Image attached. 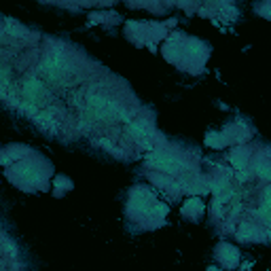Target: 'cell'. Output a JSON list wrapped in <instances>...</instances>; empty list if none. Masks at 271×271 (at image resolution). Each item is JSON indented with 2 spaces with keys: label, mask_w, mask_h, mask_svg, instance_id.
<instances>
[{
  "label": "cell",
  "mask_w": 271,
  "mask_h": 271,
  "mask_svg": "<svg viewBox=\"0 0 271 271\" xmlns=\"http://www.w3.org/2000/svg\"><path fill=\"white\" fill-rule=\"evenodd\" d=\"M148 163L153 165V168L161 170V172H170V174H174V172L182 170V161L176 159V157H172L168 153H155L148 157Z\"/></svg>",
  "instance_id": "3957f363"
},
{
  "label": "cell",
  "mask_w": 271,
  "mask_h": 271,
  "mask_svg": "<svg viewBox=\"0 0 271 271\" xmlns=\"http://www.w3.org/2000/svg\"><path fill=\"white\" fill-rule=\"evenodd\" d=\"M134 206L140 214H148V212H153V208H155V199L150 197L148 193L138 191V193H134Z\"/></svg>",
  "instance_id": "5b68a950"
},
{
  "label": "cell",
  "mask_w": 271,
  "mask_h": 271,
  "mask_svg": "<svg viewBox=\"0 0 271 271\" xmlns=\"http://www.w3.org/2000/svg\"><path fill=\"white\" fill-rule=\"evenodd\" d=\"M112 112H119V108L112 104L110 100H106V97H102V95H91L89 97V102H87V115H91L93 119H106L110 117Z\"/></svg>",
  "instance_id": "7a4b0ae2"
},
{
  "label": "cell",
  "mask_w": 271,
  "mask_h": 271,
  "mask_svg": "<svg viewBox=\"0 0 271 271\" xmlns=\"http://www.w3.org/2000/svg\"><path fill=\"white\" fill-rule=\"evenodd\" d=\"M254 235V229L250 227V225H244L242 229H239V237H244V239H250Z\"/></svg>",
  "instance_id": "9c48e42d"
},
{
  "label": "cell",
  "mask_w": 271,
  "mask_h": 271,
  "mask_svg": "<svg viewBox=\"0 0 271 271\" xmlns=\"http://www.w3.org/2000/svg\"><path fill=\"white\" fill-rule=\"evenodd\" d=\"M254 172L261 176V178H265V180H271V163H265V161H259L257 165H254Z\"/></svg>",
  "instance_id": "52a82bcc"
},
{
  "label": "cell",
  "mask_w": 271,
  "mask_h": 271,
  "mask_svg": "<svg viewBox=\"0 0 271 271\" xmlns=\"http://www.w3.org/2000/svg\"><path fill=\"white\" fill-rule=\"evenodd\" d=\"M21 93H24V100L26 102H34L39 104V100L45 95V85L39 81V79H28L24 89H21Z\"/></svg>",
  "instance_id": "277c9868"
},
{
  "label": "cell",
  "mask_w": 271,
  "mask_h": 271,
  "mask_svg": "<svg viewBox=\"0 0 271 271\" xmlns=\"http://www.w3.org/2000/svg\"><path fill=\"white\" fill-rule=\"evenodd\" d=\"M265 203H271V186L265 191Z\"/></svg>",
  "instance_id": "30bf717a"
},
{
  "label": "cell",
  "mask_w": 271,
  "mask_h": 271,
  "mask_svg": "<svg viewBox=\"0 0 271 271\" xmlns=\"http://www.w3.org/2000/svg\"><path fill=\"white\" fill-rule=\"evenodd\" d=\"M66 70H68V62H66V55L64 53H53V55H49L45 62L41 64V72L47 77V81H51V83H57L59 79L66 74Z\"/></svg>",
  "instance_id": "6da1fadb"
},
{
  "label": "cell",
  "mask_w": 271,
  "mask_h": 271,
  "mask_svg": "<svg viewBox=\"0 0 271 271\" xmlns=\"http://www.w3.org/2000/svg\"><path fill=\"white\" fill-rule=\"evenodd\" d=\"M17 178L24 180V182H28V184H32V182L39 180V172H36L32 165H21L19 172H17Z\"/></svg>",
  "instance_id": "8992f818"
},
{
  "label": "cell",
  "mask_w": 271,
  "mask_h": 271,
  "mask_svg": "<svg viewBox=\"0 0 271 271\" xmlns=\"http://www.w3.org/2000/svg\"><path fill=\"white\" fill-rule=\"evenodd\" d=\"M130 132H132L134 136H138V138H148V136H150L148 127H146V125H142V123H132Z\"/></svg>",
  "instance_id": "ba28073f"
}]
</instances>
